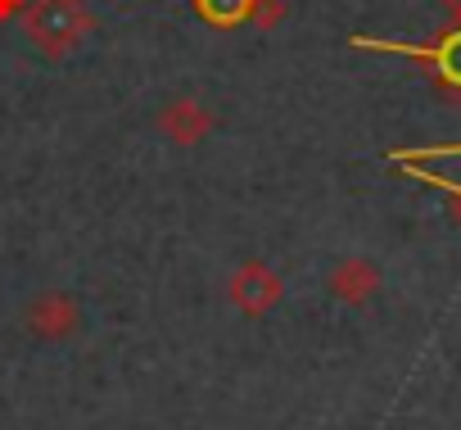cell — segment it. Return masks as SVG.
<instances>
[{"instance_id": "cell-5", "label": "cell", "mask_w": 461, "mask_h": 430, "mask_svg": "<svg viewBox=\"0 0 461 430\" xmlns=\"http://www.w3.org/2000/svg\"><path fill=\"white\" fill-rule=\"evenodd\" d=\"M154 127H158L172 145H199V141H208V132L217 127V118H212V109L199 105L194 96H176V100H167V105L158 109Z\"/></svg>"}, {"instance_id": "cell-10", "label": "cell", "mask_w": 461, "mask_h": 430, "mask_svg": "<svg viewBox=\"0 0 461 430\" xmlns=\"http://www.w3.org/2000/svg\"><path fill=\"white\" fill-rule=\"evenodd\" d=\"M398 168H407L416 181H425V186H434V190H443V195H452V199L461 204V181H452V177H438V172H429V168H420V163H398Z\"/></svg>"}, {"instance_id": "cell-6", "label": "cell", "mask_w": 461, "mask_h": 430, "mask_svg": "<svg viewBox=\"0 0 461 430\" xmlns=\"http://www.w3.org/2000/svg\"><path fill=\"white\" fill-rule=\"evenodd\" d=\"M326 290H330L339 304L362 308V304H371L375 290H380V268H375L371 259H362V254H344V259L326 272Z\"/></svg>"}, {"instance_id": "cell-8", "label": "cell", "mask_w": 461, "mask_h": 430, "mask_svg": "<svg viewBox=\"0 0 461 430\" xmlns=\"http://www.w3.org/2000/svg\"><path fill=\"white\" fill-rule=\"evenodd\" d=\"M281 19H285V0H254V5H249L254 32H276Z\"/></svg>"}, {"instance_id": "cell-12", "label": "cell", "mask_w": 461, "mask_h": 430, "mask_svg": "<svg viewBox=\"0 0 461 430\" xmlns=\"http://www.w3.org/2000/svg\"><path fill=\"white\" fill-rule=\"evenodd\" d=\"M443 5H447V10L456 14V23H461V0H443Z\"/></svg>"}, {"instance_id": "cell-1", "label": "cell", "mask_w": 461, "mask_h": 430, "mask_svg": "<svg viewBox=\"0 0 461 430\" xmlns=\"http://www.w3.org/2000/svg\"><path fill=\"white\" fill-rule=\"evenodd\" d=\"M19 23H23L28 46L37 55H46V59L73 55L95 32V14H91L86 0H28Z\"/></svg>"}, {"instance_id": "cell-2", "label": "cell", "mask_w": 461, "mask_h": 430, "mask_svg": "<svg viewBox=\"0 0 461 430\" xmlns=\"http://www.w3.org/2000/svg\"><path fill=\"white\" fill-rule=\"evenodd\" d=\"M353 50H375V55H407L416 64L429 69V78L438 82V91L461 100V23L447 28L434 41H389V37H348Z\"/></svg>"}, {"instance_id": "cell-9", "label": "cell", "mask_w": 461, "mask_h": 430, "mask_svg": "<svg viewBox=\"0 0 461 430\" xmlns=\"http://www.w3.org/2000/svg\"><path fill=\"white\" fill-rule=\"evenodd\" d=\"M393 163H420V159H461V145H411V150H393Z\"/></svg>"}, {"instance_id": "cell-4", "label": "cell", "mask_w": 461, "mask_h": 430, "mask_svg": "<svg viewBox=\"0 0 461 430\" xmlns=\"http://www.w3.org/2000/svg\"><path fill=\"white\" fill-rule=\"evenodd\" d=\"M23 326H28L37 340H68V335L82 326V308H77V299L64 295V290H41V295L28 304Z\"/></svg>"}, {"instance_id": "cell-7", "label": "cell", "mask_w": 461, "mask_h": 430, "mask_svg": "<svg viewBox=\"0 0 461 430\" xmlns=\"http://www.w3.org/2000/svg\"><path fill=\"white\" fill-rule=\"evenodd\" d=\"M190 5H194V14H199L208 28L230 32V28L249 23V5H254V0H190Z\"/></svg>"}, {"instance_id": "cell-3", "label": "cell", "mask_w": 461, "mask_h": 430, "mask_svg": "<svg viewBox=\"0 0 461 430\" xmlns=\"http://www.w3.org/2000/svg\"><path fill=\"white\" fill-rule=\"evenodd\" d=\"M226 295H230V304H236L245 317H267V313L285 299V281H281V272H276L272 263L245 259L236 272H230Z\"/></svg>"}, {"instance_id": "cell-11", "label": "cell", "mask_w": 461, "mask_h": 430, "mask_svg": "<svg viewBox=\"0 0 461 430\" xmlns=\"http://www.w3.org/2000/svg\"><path fill=\"white\" fill-rule=\"evenodd\" d=\"M28 10V0H0V23H10V19H19Z\"/></svg>"}]
</instances>
